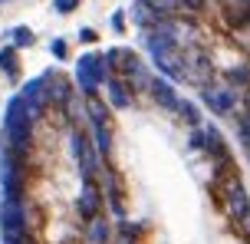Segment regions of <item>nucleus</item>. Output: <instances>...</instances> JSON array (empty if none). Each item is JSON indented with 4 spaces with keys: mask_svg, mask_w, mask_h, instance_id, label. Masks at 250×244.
Returning <instances> with one entry per match:
<instances>
[{
    "mask_svg": "<svg viewBox=\"0 0 250 244\" xmlns=\"http://www.w3.org/2000/svg\"><path fill=\"white\" fill-rule=\"evenodd\" d=\"M33 122H37V119L30 116L23 96H20V92L10 96L7 112H3V132H0L3 145H7V149H17V152H30V145H33Z\"/></svg>",
    "mask_w": 250,
    "mask_h": 244,
    "instance_id": "f257e3e1",
    "label": "nucleus"
},
{
    "mask_svg": "<svg viewBox=\"0 0 250 244\" xmlns=\"http://www.w3.org/2000/svg\"><path fill=\"white\" fill-rule=\"evenodd\" d=\"M69 149H73V158H76V165H79L83 181H96V175H99V168H102V158L92 149V139L79 126H69Z\"/></svg>",
    "mask_w": 250,
    "mask_h": 244,
    "instance_id": "f03ea898",
    "label": "nucleus"
},
{
    "mask_svg": "<svg viewBox=\"0 0 250 244\" xmlns=\"http://www.w3.org/2000/svg\"><path fill=\"white\" fill-rule=\"evenodd\" d=\"M105 79H109V69H105L102 53H83L79 63H76V86H79V92L83 96H96Z\"/></svg>",
    "mask_w": 250,
    "mask_h": 244,
    "instance_id": "7ed1b4c3",
    "label": "nucleus"
},
{
    "mask_svg": "<svg viewBox=\"0 0 250 244\" xmlns=\"http://www.w3.org/2000/svg\"><path fill=\"white\" fill-rule=\"evenodd\" d=\"M26 205L17 198H3L0 201V238L3 244H17L20 238H26Z\"/></svg>",
    "mask_w": 250,
    "mask_h": 244,
    "instance_id": "20e7f679",
    "label": "nucleus"
},
{
    "mask_svg": "<svg viewBox=\"0 0 250 244\" xmlns=\"http://www.w3.org/2000/svg\"><path fill=\"white\" fill-rule=\"evenodd\" d=\"M201 99H204V106L211 109L214 116H227V112H234V106H237V89L227 86V83H204Z\"/></svg>",
    "mask_w": 250,
    "mask_h": 244,
    "instance_id": "39448f33",
    "label": "nucleus"
},
{
    "mask_svg": "<svg viewBox=\"0 0 250 244\" xmlns=\"http://www.w3.org/2000/svg\"><path fill=\"white\" fill-rule=\"evenodd\" d=\"M148 56H151V63L158 66V73H162L165 79H171V83L185 79V53H181L178 43H168V46L148 53Z\"/></svg>",
    "mask_w": 250,
    "mask_h": 244,
    "instance_id": "423d86ee",
    "label": "nucleus"
},
{
    "mask_svg": "<svg viewBox=\"0 0 250 244\" xmlns=\"http://www.w3.org/2000/svg\"><path fill=\"white\" fill-rule=\"evenodd\" d=\"M69 96H73L69 79L60 76V73H43V99H46V109H62V103Z\"/></svg>",
    "mask_w": 250,
    "mask_h": 244,
    "instance_id": "0eeeda50",
    "label": "nucleus"
},
{
    "mask_svg": "<svg viewBox=\"0 0 250 244\" xmlns=\"http://www.w3.org/2000/svg\"><path fill=\"white\" fill-rule=\"evenodd\" d=\"M102 205H105V198H102V188L96 185V181H83V188H79V198H76L79 218H92V215H99Z\"/></svg>",
    "mask_w": 250,
    "mask_h": 244,
    "instance_id": "6e6552de",
    "label": "nucleus"
},
{
    "mask_svg": "<svg viewBox=\"0 0 250 244\" xmlns=\"http://www.w3.org/2000/svg\"><path fill=\"white\" fill-rule=\"evenodd\" d=\"M102 86H105V96H109V106H112V109H128L132 99H135V92L125 86L122 76H112V73H109V79H105Z\"/></svg>",
    "mask_w": 250,
    "mask_h": 244,
    "instance_id": "1a4fd4ad",
    "label": "nucleus"
},
{
    "mask_svg": "<svg viewBox=\"0 0 250 244\" xmlns=\"http://www.w3.org/2000/svg\"><path fill=\"white\" fill-rule=\"evenodd\" d=\"M148 92H151V99L162 106V109L175 112V106H178V92H175V86H171V79H165V76H151Z\"/></svg>",
    "mask_w": 250,
    "mask_h": 244,
    "instance_id": "9d476101",
    "label": "nucleus"
},
{
    "mask_svg": "<svg viewBox=\"0 0 250 244\" xmlns=\"http://www.w3.org/2000/svg\"><path fill=\"white\" fill-rule=\"evenodd\" d=\"M112 241V224H109V218L105 215H92V218H86V241L83 244H109Z\"/></svg>",
    "mask_w": 250,
    "mask_h": 244,
    "instance_id": "9b49d317",
    "label": "nucleus"
},
{
    "mask_svg": "<svg viewBox=\"0 0 250 244\" xmlns=\"http://www.w3.org/2000/svg\"><path fill=\"white\" fill-rule=\"evenodd\" d=\"M86 116H89V126H112V119H109V106L102 103L99 96H86Z\"/></svg>",
    "mask_w": 250,
    "mask_h": 244,
    "instance_id": "f8f14e48",
    "label": "nucleus"
},
{
    "mask_svg": "<svg viewBox=\"0 0 250 244\" xmlns=\"http://www.w3.org/2000/svg\"><path fill=\"white\" fill-rule=\"evenodd\" d=\"M92 149L99 152L102 162H109V155H112V126H92Z\"/></svg>",
    "mask_w": 250,
    "mask_h": 244,
    "instance_id": "ddd939ff",
    "label": "nucleus"
},
{
    "mask_svg": "<svg viewBox=\"0 0 250 244\" xmlns=\"http://www.w3.org/2000/svg\"><path fill=\"white\" fill-rule=\"evenodd\" d=\"M155 20H158V13L151 10L145 0H135V3H132V23H135L138 30H148V26H155Z\"/></svg>",
    "mask_w": 250,
    "mask_h": 244,
    "instance_id": "4468645a",
    "label": "nucleus"
},
{
    "mask_svg": "<svg viewBox=\"0 0 250 244\" xmlns=\"http://www.w3.org/2000/svg\"><path fill=\"white\" fill-rule=\"evenodd\" d=\"M0 69L7 73L10 79L20 76V63H17V46H3L0 50Z\"/></svg>",
    "mask_w": 250,
    "mask_h": 244,
    "instance_id": "2eb2a0df",
    "label": "nucleus"
},
{
    "mask_svg": "<svg viewBox=\"0 0 250 244\" xmlns=\"http://www.w3.org/2000/svg\"><path fill=\"white\" fill-rule=\"evenodd\" d=\"M175 112H178L181 119H185V122H188L191 129H194V126H201V112H198V106H194V103H188V99H178Z\"/></svg>",
    "mask_w": 250,
    "mask_h": 244,
    "instance_id": "dca6fc26",
    "label": "nucleus"
},
{
    "mask_svg": "<svg viewBox=\"0 0 250 244\" xmlns=\"http://www.w3.org/2000/svg\"><path fill=\"white\" fill-rule=\"evenodd\" d=\"M151 10L158 13V17H175V13H181V7H178V0H145Z\"/></svg>",
    "mask_w": 250,
    "mask_h": 244,
    "instance_id": "f3484780",
    "label": "nucleus"
},
{
    "mask_svg": "<svg viewBox=\"0 0 250 244\" xmlns=\"http://www.w3.org/2000/svg\"><path fill=\"white\" fill-rule=\"evenodd\" d=\"M10 37H13V46H17V50H20V46H33V40H37L30 26H17Z\"/></svg>",
    "mask_w": 250,
    "mask_h": 244,
    "instance_id": "a211bd4d",
    "label": "nucleus"
},
{
    "mask_svg": "<svg viewBox=\"0 0 250 244\" xmlns=\"http://www.w3.org/2000/svg\"><path fill=\"white\" fill-rule=\"evenodd\" d=\"M50 53H53V60H66V56H69V46H66V40H62V37L50 40Z\"/></svg>",
    "mask_w": 250,
    "mask_h": 244,
    "instance_id": "6ab92c4d",
    "label": "nucleus"
},
{
    "mask_svg": "<svg viewBox=\"0 0 250 244\" xmlns=\"http://www.w3.org/2000/svg\"><path fill=\"white\" fill-rule=\"evenodd\" d=\"M79 3H83V0H53V10L66 17V13H73L76 7H79Z\"/></svg>",
    "mask_w": 250,
    "mask_h": 244,
    "instance_id": "aec40b11",
    "label": "nucleus"
},
{
    "mask_svg": "<svg viewBox=\"0 0 250 244\" xmlns=\"http://www.w3.org/2000/svg\"><path fill=\"white\" fill-rule=\"evenodd\" d=\"M178 7L185 13H201L204 7H208V0H178Z\"/></svg>",
    "mask_w": 250,
    "mask_h": 244,
    "instance_id": "412c9836",
    "label": "nucleus"
},
{
    "mask_svg": "<svg viewBox=\"0 0 250 244\" xmlns=\"http://www.w3.org/2000/svg\"><path fill=\"white\" fill-rule=\"evenodd\" d=\"M112 30H115V33H125V13L122 10L112 13Z\"/></svg>",
    "mask_w": 250,
    "mask_h": 244,
    "instance_id": "4be33fe9",
    "label": "nucleus"
},
{
    "mask_svg": "<svg viewBox=\"0 0 250 244\" xmlns=\"http://www.w3.org/2000/svg\"><path fill=\"white\" fill-rule=\"evenodd\" d=\"M79 40H83V43H92V40H96V30L83 26V30H79Z\"/></svg>",
    "mask_w": 250,
    "mask_h": 244,
    "instance_id": "5701e85b",
    "label": "nucleus"
},
{
    "mask_svg": "<svg viewBox=\"0 0 250 244\" xmlns=\"http://www.w3.org/2000/svg\"><path fill=\"white\" fill-rule=\"evenodd\" d=\"M119 244H135V238H122V241H119Z\"/></svg>",
    "mask_w": 250,
    "mask_h": 244,
    "instance_id": "b1692460",
    "label": "nucleus"
},
{
    "mask_svg": "<svg viewBox=\"0 0 250 244\" xmlns=\"http://www.w3.org/2000/svg\"><path fill=\"white\" fill-rule=\"evenodd\" d=\"M0 3H13V0H0Z\"/></svg>",
    "mask_w": 250,
    "mask_h": 244,
    "instance_id": "393cba45",
    "label": "nucleus"
},
{
    "mask_svg": "<svg viewBox=\"0 0 250 244\" xmlns=\"http://www.w3.org/2000/svg\"><path fill=\"white\" fill-rule=\"evenodd\" d=\"M69 244H79V241H69Z\"/></svg>",
    "mask_w": 250,
    "mask_h": 244,
    "instance_id": "a878e982",
    "label": "nucleus"
}]
</instances>
